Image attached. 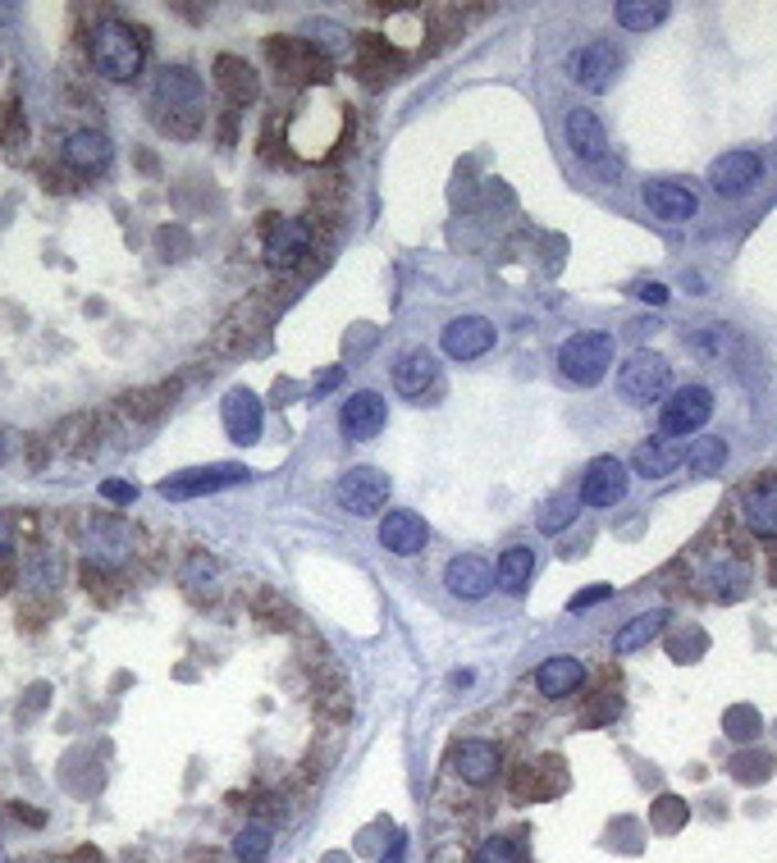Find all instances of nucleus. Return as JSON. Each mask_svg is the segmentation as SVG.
<instances>
[{"label": "nucleus", "instance_id": "6e6552de", "mask_svg": "<svg viewBox=\"0 0 777 863\" xmlns=\"http://www.w3.org/2000/svg\"><path fill=\"white\" fill-rule=\"evenodd\" d=\"M243 480H248L243 466H197V471L165 475L160 494L165 498H201V494H216V490H229V485H243Z\"/></svg>", "mask_w": 777, "mask_h": 863}, {"label": "nucleus", "instance_id": "f8f14e48", "mask_svg": "<svg viewBox=\"0 0 777 863\" xmlns=\"http://www.w3.org/2000/svg\"><path fill=\"white\" fill-rule=\"evenodd\" d=\"M156 101H160V106H170V110H179V115H188V124H192L197 110H201V78L192 74V69H160Z\"/></svg>", "mask_w": 777, "mask_h": 863}, {"label": "nucleus", "instance_id": "2eb2a0df", "mask_svg": "<svg viewBox=\"0 0 777 863\" xmlns=\"http://www.w3.org/2000/svg\"><path fill=\"white\" fill-rule=\"evenodd\" d=\"M571 69H577V83H581V87L603 92L608 83L618 78V69H622V51H618V46H608V42H590L577 60H571Z\"/></svg>", "mask_w": 777, "mask_h": 863}, {"label": "nucleus", "instance_id": "4be33fe9", "mask_svg": "<svg viewBox=\"0 0 777 863\" xmlns=\"http://www.w3.org/2000/svg\"><path fill=\"white\" fill-rule=\"evenodd\" d=\"M64 160H70L74 169H101L111 160V137L96 133V128H78V133L64 137Z\"/></svg>", "mask_w": 777, "mask_h": 863}, {"label": "nucleus", "instance_id": "4c0bfd02", "mask_svg": "<svg viewBox=\"0 0 777 863\" xmlns=\"http://www.w3.org/2000/svg\"><path fill=\"white\" fill-rule=\"evenodd\" d=\"M183 580L192 585V590H197L201 580L211 585V580H216V558H192V562H188V576H183Z\"/></svg>", "mask_w": 777, "mask_h": 863}, {"label": "nucleus", "instance_id": "473e14b6", "mask_svg": "<svg viewBox=\"0 0 777 863\" xmlns=\"http://www.w3.org/2000/svg\"><path fill=\"white\" fill-rule=\"evenodd\" d=\"M577 512H581V503L577 498H554L545 512H539V530H549V535H558L563 526H571V522H577Z\"/></svg>", "mask_w": 777, "mask_h": 863}, {"label": "nucleus", "instance_id": "a19ab883", "mask_svg": "<svg viewBox=\"0 0 777 863\" xmlns=\"http://www.w3.org/2000/svg\"><path fill=\"white\" fill-rule=\"evenodd\" d=\"M6 548H10V522L0 516V554H6Z\"/></svg>", "mask_w": 777, "mask_h": 863}, {"label": "nucleus", "instance_id": "412c9836", "mask_svg": "<svg viewBox=\"0 0 777 863\" xmlns=\"http://www.w3.org/2000/svg\"><path fill=\"white\" fill-rule=\"evenodd\" d=\"M385 425V398L380 393H353L348 407H344V430L348 439L366 443V439H376Z\"/></svg>", "mask_w": 777, "mask_h": 863}, {"label": "nucleus", "instance_id": "4468645a", "mask_svg": "<svg viewBox=\"0 0 777 863\" xmlns=\"http://www.w3.org/2000/svg\"><path fill=\"white\" fill-rule=\"evenodd\" d=\"M622 494H627V466L618 457L590 462L586 485H581V503H590V507H613Z\"/></svg>", "mask_w": 777, "mask_h": 863}, {"label": "nucleus", "instance_id": "aec40b11", "mask_svg": "<svg viewBox=\"0 0 777 863\" xmlns=\"http://www.w3.org/2000/svg\"><path fill=\"white\" fill-rule=\"evenodd\" d=\"M581 685H586V663L581 659H549L535 672V690L545 699H567V695H577Z\"/></svg>", "mask_w": 777, "mask_h": 863}, {"label": "nucleus", "instance_id": "6ab92c4d", "mask_svg": "<svg viewBox=\"0 0 777 863\" xmlns=\"http://www.w3.org/2000/svg\"><path fill=\"white\" fill-rule=\"evenodd\" d=\"M220 417H224V430L233 443H256V434H261V398L256 393L233 389L220 407Z\"/></svg>", "mask_w": 777, "mask_h": 863}, {"label": "nucleus", "instance_id": "ddd939ff", "mask_svg": "<svg viewBox=\"0 0 777 863\" xmlns=\"http://www.w3.org/2000/svg\"><path fill=\"white\" fill-rule=\"evenodd\" d=\"M444 585H449L453 599H485L494 590V567L476 554H462L444 567Z\"/></svg>", "mask_w": 777, "mask_h": 863}, {"label": "nucleus", "instance_id": "0eeeda50", "mask_svg": "<svg viewBox=\"0 0 777 863\" xmlns=\"http://www.w3.org/2000/svg\"><path fill=\"white\" fill-rule=\"evenodd\" d=\"M714 417V393L704 385H686L672 393V402L663 407V434L668 439H682V434H695L700 425H708Z\"/></svg>", "mask_w": 777, "mask_h": 863}, {"label": "nucleus", "instance_id": "c9c22d12", "mask_svg": "<svg viewBox=\"0 0 777 863\" xmlns=\"http://www.w3.org/2000/svg\"><path fill=\"white\" fill-rule=\"evenodd\" d=\"M608 599H613V585H586L581 594H571V612H586V608L608 603Z\"/></svg>", "mask_w": 777, "mask_h": 863}, {"label": "nucleus", "instance_id": "9b49d317", "mask_svg": "<svg viewBox=\"0 0 777 863\" xmlns=\"http://www.w3.org/2000/svg\"><path fill=\"white\" fill-rule=\"evenodd\" d=\"M640 197H645L650 215L663 220V224H682V220H691V215L700 211L695 192H691L686 183H678V179H650Z\"/></svg>", "mask_w": 777, "mask_h": 863}, {"label": "nucleus", "instance_id": "dca6fc26", "mask_svg": "<svg viewBox=\"0 0 777 863\" xmlns=\"http://www.w3.org/2000/svg\"><path fill=\"white\" fill-rule=\"evenodd\" d=\"M426 539H430V530H426V522L417 512H389L380 522V544L389 548V554H398V558L421 554Z\"/></svg>", "mask_w": 777, "mask_h": 863}, {"label": "nucleus", "instance_id": "c85d7f7f", "mask_svg": "<svg viewBox=\"0 0 777 863\" xmlns=\"http://www.w3.org/2000/svg\"><path fill=\"white\" fill-rule=\"evenodd\" d=\"M216 83H220L233 101H252V96H256V74H252L248 64L233 60V55H220V60H216Z\"/></svg>", "mask_w": 777, "mask_h": 863}, {"label": "nucleus", "instance_id": "9d476101", "mask_svg": "<svg viewBox=\"0 0 777 863\" xmlns=\"http://www.w3.org/2000/svg\"><path fill=\"white\" fill-rule=\"evenodd\" d=\"M439 348H444L453 361H476L494 348V325L485 316H458L444 329V338H439Z\"/></svg>", "mask_w": 777, "mask_h": 863}, {"label": "nucleus", "instance_id": "2f4dec72", "mask_svg": "<svg viewBox=\"0 0 777 863\" xmlns=\"http://www.w3.org/2000/svg\"><path fill=\"white\" fill-rule=\"evenodd\" d=\"M265 850H270V827H243L239 836H233V859L239 863H261L265 859Z\"/></svg>", "mask_w": 777, "mask_h": 863}, {"label": "nucleus", "instance_id": "c756f323", "mask_svg": "<svg viewBox=\"0 0 777 863\" xmlns=\"http://www.w3.org/2000/svg\"><path fill=\"white\" fill-rule=\"evenodd\" d=\"M700 590H704V594H714V599H736L741 590H746V571H741L736 562L704 567V571H700Z\"/></svg>", "mask_w": 777, "mask_h": 863}, {"label": "nucleus", "instance_id": "39448f33", "mask_svg": "<svg viewBox=\"0 0 777 863\" xmlns=\"http://www.w3.org/2000/svg\"><path fill=\"white\" fill-rule=\"evenodd\" d=\"M389 503V475L376 466H353L339 480V507L353 516H376Z\"/></svg>", "mask_w": 777, "mask_h": 863}, {"label": "nucleus", "instance_id": "f257e3e1", "mask_svg": "<svg viewBox=\"0 0 777 863\" xmlns=\"http://www.w3.org/2000/svg\"><path fill=\"white\" fill-rule=\"evenodd\" d=\"M92 64H96L101 78L133 83V78L143 74V42H138V32H133L128 23H119V19L96 23V32H92Z\"/></svg>", "mask_w": 777, "mask_h": 863}, {"label": "nucleus", "instance_id": "a211bd4d", "mask_svg": "<svg viewBox=\"0 0 777 863\" xmlns=\"http://www.w3.org/2000/svg\"><path fill=\"white\" fill-rule=\"evenodd\" d=\"M87 548H92L96 562L124 567L128 554H133V530H128L124 522H111V516H101V522H92V530H87Z\"/></svg>", "mask_w": 777, "mask_h": 863}, {"label": "nucleus", "instance_id": "72a5a7b5", "mask_svg": "<svg viewBox=\"0 0 777 863\" xmlns=\"http://www.w3.org/2000/svg\"><path fill=\"white\" fill-rule=\"evenodd\" d=\"M471 863H522V850L513 841H503V836H490Z\"/></svg>", "mask_w": 777, "mask_h": 863}, {"label": "nucleus", "instance_id": "20e7f679", "mask_svg": "<svg viewBox=\"0 0 777 863\" xmlns=\"http://www.w3.org/2000/svg\"><path fill=\"white\" fill-rule=\"evenodd\" d=\"M563 128H567V147L577 151L586 165H599L603 179H618V160L608 156V133H603L595 110H567Z\"/></svg>", "mask_w": 777, "mask_h": 863}, {"label": "nucleus", "instance_id": "79ce46f5", "mask_svg": "<svg viewBox=\"0 0 777 863\" xmlns=\"http://www.w3.org/2000/svg\"><path fill=\"white\" fill-rule=\"evenodd\" d=\"M0 863H6V854H0Z\"/></svg>", "mask_w": 777, "mask_h": 863}, {"label": "nucleus", "instance_id": "393cba45", "mask_svg": "<svg viewBox=\"0 0 777 863\" xmlns=\"http://www.w3.org/2000/svg\"><path fill=\"white\" fill-rule=\"evenodd\" d=\"M531 576H535V554H531V548H508V554L498 558V567H494V580H498L503 594H522L531 585Z\"/></svg>", "mask_w": 777, "mask_h": 863}, {"label": "nucleus", "instance_id": "cd10ccee", "mask_svg": "<svg viewBox=\"0 0 777 863\" xmlns=\"http://www.w3.org/2000/svg\"><path fill=\"white\" fill-rule=\"evenodd\" d=\"M613 19L631 32H645V28H659L668 19V0H618Z\"/></svg>", "mask_w": 777, "mask_h": 863}, {"label": "nucleus", "instance_id": "7c9ffc66", "mask_svg": "<svg viewBox=\"0 0 777 863\" xmlns=\"http://www.w3.org/2000/svg\"><path fill=\"white\" fill-rule=\"evenodd\" d=\"M686 462H691L700 475H714V471H723V462H727V443H723V439H695L691 453H686Z\"/></svg>", "mask_w": 777, "mask_h": 863}, {"label": "nucleus", "instance_id": "5701e85b", "mask_svg": "<svg viewBox=\"0 0 777 863\" xmlns=\"http://www.w3.org/2000/svg\"><path fill=\"white\" fill-rule=\"evenodd\" d=\"M453 768H458L462 781L485 786V781L498 772V749H494L490 740H466V745L458 749V758H453Z\"/></svg>", "mask_w": 777, "mask_h": 863}, {"label": "nucleus", "instance_id": "b1692460", "mask_svg": "<svg viewBox=\"0 0 777 863\" xmlns=\"http://www.w3.org/2000/svg\"><path fill=\"white\" fill-rule=\"evenodd\" d=\"M741 516H746V526L755 535H777V485H759L741 498Z\"/></svg>", "mask_w": 777, "mask_h": 863}, {"label": "nucleus", "instance_id": "a878e982", "mask_svg": "<svg viewBox=\"0 0 777 863\" xmlns=\"http://www.w3.org/2000/svg\"><path fill=\"white\" fill-rule=\"evenodd\" d=\"M678 462H682V453H678V448H668L663 439H645L636 448V475H645V480H663Z\"/></svg>", "mask_w": 777, "mask_h": 863}, {"label": "nucleus", "instance_id": "58836bf2", "mask_svg": "<svg viewBox=\"0 0 777 863\" xmlns=\"http://www.w3.org/2000/svg\"><path fill=\"white\" fill-rule=\"evenodd\" d=\"M640 297L654 302V306H663V302H668V288H663V284H640Z\"/></svg>", "mask_w": 777, "mask_h": 863}, {"label": "nucleus", "instance_id": "f3484780", "mask_svg": "<svg viewBox=\"0 0 777 863\" xmlns=\"http://www.w3.org/2000/svg\"><path fill=\"white\" fill-rule=\"evenodd\" d=\"M307 224H297V220H280L275 229H270L265 238V265L270 270H293L302 256H307Z\"/></svg>", "mask_w": 777, "mask_h": 863}, {"label": "nucleus", "instance_id": "7ed1b4c3", "mask_svg": "<svg viewBox=\"0 0 777 863\" xmlns=\"http://www.w3.org/2000/svg\"><path fill=\"white\" fill-rule=\"evenodd\" d=\"M663 389H668V361L659 352L640 348V352H631L622 361V370H618V393H622V402L650 407V402L663 398Z\"/></svg>", "mask_w": 777, "mask_h": 863}, {"label": "nucleus", "instance_id": "f03ea898", "mask_svg": "<svg viewBox=\"0 0 777 863\" xmlns=\"http://www.w3.org/2000/svg\"><path fill=\"white\" fill-rule=\"evenodd\" d=\"M608 366H613V334L603 329H581L558 348V375L567 385L590 389L608 375Z\"/></svg>", "mask_w": 777, "mask_h": 863}, {"label": "nucleus", "instance_id": "bb28decb", "mask_svg": "<svg viewBox=\"0 0 777 863\" xmlns=\"http://www.w3.org/2000/svg\"><path fill=\"white\" fill-rule=\"evenodd\" d=\"M663 627H668V608H650V612H640L636 621H627V627L618 631V653H636L640 644H650Z\"/></svg>", "mask_w": 777, "mask_h": 863}, {"label": "nucleus", "instance_id": "ea45409f", "mask_svg": "<svg viewBox=\"0 0 777 863\" xmlns=\"http://www.w3.org/2000/svg\"><path fill=\"white\" fill-rule=\"evenodd\" d=\"M344 379V370H325L321 379H316V393H329V385H339Z\"/></svg>", "mask_w": 777, "mask_h": 863}, {"label": "nucleus", "instance_id": "e433bc0d", "mask_svg": "<svg viewBox=\"0 0 777 863\" xmlns=\"http://www.w3.org/2000/svg\"><path fill=\"white\" fill-rule=\"evenodd\" d=\"M101 494H106L111 503H119V507H128L133 498H138V485H128V480H106V485H101Z\"/></svg>", "mask_w": 777, "mask_h": 863}, {"label": "nucleus", "instance_id": "1a4fd4ad", "mask_svg": "<svg viewBox=\"0 0 777 863\" xmlns=\"http://www.w3.org/2000/svg\"><path fill=\"white\" fill-rule=\"evenodd\" d=\"M759 175H764V160L755 151H727L708 169V183H714L718 197H741L759 183Z\"/></svg>", "mask_w": 777, "mask_h": 863}, {"label": "nucleus", "instance_id": "423d86ee", "mask_svg": "<svg viewBox=\"0 0 777 863\" xmlns=\"http://www.w3.org/2000/svg\"><path fill=\"white\" fill-rule=\"evenodd\" d=\"M393 389L408 398V402H426V398H434L439 389H444V375H439L434 352H421V348L402 352L393 361Z\"/></svg>", "mask_w": 777, "mask_h": 863}, {"label": "nucleus", "instance_id": "f704fd0d", "mask_svg": "<svg viewBox=\"0 0 777 863\" xmlns=\"http://www.w3.org/2000/svg\"><path fill=\"white\" fill-rule=\"evenodd\" d=\"M727 736H736V740L759 736V717H755L750 708H732V713H727Z\"/></svg>", "mask_w": 777, "mask_h": 863}]
</instances>
